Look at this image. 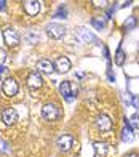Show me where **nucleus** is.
<instances>
[{"mask_svg":"<svg viewBox=\"0 0 139 157\" xmlns=\"http://www.w3.org/2000/svg\"><path fill=\"white\" fill-rule=\"evenodd\" d=\"M131 104H133L134 108H139V98L137 96H133V98H131Z\"/></svg>","mask_w":139,"mask_h":157,"instance_id":"5701e85b","label":"nucleus"},{"mask_svg":"<svg viewBox=\"0 0 139 157\" xmlns=\"http://www.w3.org/2000/svg\"><path fill=\"white\" fill-rule=\"evenodd\" d=\"M0 149H2V151H5V152H8V147H6V143L0 141Z\"/></svg>","mask_w":139,"mask_h":157,"instance_id":"b1692460","label":"nucleus"},{"mask_svg":"<svg viewBox=\"0 0 139 157\" xmlns=\"http://www.w3.org/2000/svg\"><path fill=\"white\" fill-rule=\"evenodd\" d=\"M131 125H133V127H139V114L131 116Z\"/></svg>","mask_w":139,"mask_h":157,"instance_id":"412c9836","label":"nucleus"},{"mask_svg":"<svg viewBox=\"0 0 139 157\" xmlns=\"http://www.w3.org/2000/svg\"><path fill=\"white\" fill-rule=\"evenodd\" d=\"M94 157H106L107 155V151H109V146L102 141H96L94 143Z\"/></svg>","mask_w":139,"mask_h":157,"instance_id":"2eb2a0df","label":"nucleus"},{"mask_svg":"<svg viewBox=\"0 0 139 157\" xmlns=\"http://www.w3.org/2000/svg\"><path fill=\"white\" fill-rule=\"evenodd\" d=\"M26 83H27L29 88L37 90V88H40L42 85H43V78H42V75L37 72V71H32V72H29V75H27Z\"/></svg>","mask_w":139,"mask_h":157,"instance_id":"423d86ee","label":"nucleus"},{"mask_svg":"<svg viewBox=\"0 0 139 157\" xmlns=\"http://www.w3.org/2000/svg\"><path fill=\"white\" fill-rule=\"evenodd\" d=\"M59 108H58V104H54V103H46L43 104V108H42V116H43V119L46 120H56L59 117Z\"/></svg>","mask_w":139,"mask_h":157,"instance_id":"f257e3e1","label":"nucleus"},{"mask_svg":"<svg viewBox=\"0 0 139 157\" xmlns=\"http://www.w3.org/2000/svg\"><path fill=\"white\" fill-rule=\"evenodd\" d=\"M56 144L59 147V151L67 152V151H71L72 146H74V138L71 136V135H61V136L58 138V141H56Z\"/></svg>","mask_w":139,"mask_h":157,"instance_id":"0eeeda50","label":"nucleus"},{"mask_svg":"<svg viewBox=\"0 0 139 157\" xmlns=\"http://www.w3.org/2000/svg\"><path fill=\"white\" fill-rule=\"evenodd\" d=\"M3 72H5V67H2V66H0V78H2V75H3Z\"/></svg>","mask_w":139,"mask_h":157,"instance_id":"cd10ccee","label":"nucleus"},{"mask_svg":"<svg viewBox=\"0 0 139 157\" xmlns=\"http://www.w3.org/2000/svg\"><path fill=\"white\" fill-rule=\"evenodd\" d=\"M40 8H42V3L37 2V0H26L24 2V10H26L27 15H31V16H35L40 11Z\"/></svg>","mask_w":139,"mask_h":157,"instance_id":"9b49d317","label":"nucleus"},{"mask_svg":"<svg viewBox=\"0 0 139 157\" xmlns=\"http://www.w3.org/2000/svg\"><path fill=\"white\" fill-rule=\"evenodd\" d=\"M26 40L29 42V44H32V45H34V44H37V42H38V35L31 32V34H27V35H26Z\"/></svg>","mask_w":139,"mask_h":157,"instance_id":"aec40b11","label":"nucleus"},{"mask_svg":"<svg viewBox=\"0 0 139 157\" xmlns=\"http://www.w3.org/2000/svg\"><path fill=\"white\" fill-rule=\"evenodd\" d=\"M67 18V8H66V6H59V8H58V11H56V15H54V18Z\"/></svg>","mask_w":139,"mask_h":157,"instance_id":"6ab92c4d","label":"nucleus"},{"mask_svg":"<svg viewBox=\"0 0 139 157\" xmlns=\"http://www.w3.org/2000/svg\"><path fill=\"white\" fill-rule=\"evenodd\" d=\"M3 40H5L6 45L16 47L19 44V34H18V31L15 29V27H6V29L3 31Z\"/></svg>","mask_w":139,"mask_h":157,"instance_id":"39448f33","label":"nucleus"},{"mask_svg":"<svg viewBox=\"0 0 139 157\" xmlns=\"http://www.w3.org/2000/svg\"><path fill=\"white\" fill-rule=\"evenodd\" d=\"M5 61H6V52L0 48V64H3Z\"/></svg>","mask_w":139,"mask_h":157,"instance_id":"4be33fe9","label":"nucleus"},{"mask_svg":"<svg viewBox=\"0 0 139 157\" xmlns=\"http://www.w3.org/2000/svg\"><path fill=\"white\" fill-rule=\"evenodd\" d=\"M2 91H3V95L5 96H15L18 91H19V85L16 82V78H13V77H8V78H5V82L2 85Z\"/></svg>","mask_w":139,"mask_h":157,"instance_id":"f03ea898","label":"nucleus"},{"mask_svg":"<svg viewBox=\"0 0 139 157\" xmlns=\"http://www.w3.org/2000/svg\"><path fill=\"white\" fill-rule=\"evenodd\" d=\"M125 157H139V155H137L136 152H130L128 155H125Z\"/></svg>","mask_w":139,"mask_h":157,"instance_id":"bb28decb","label":"nucleus"},{"mask_svg":"<svg viewBox=\"0 0 139 157\" xmlns=\"http://www.w3.org/2000/svg\"><path fill=\"white\" fill-rule=\"evenodd\" d=\"M54 69H56L58 72H61V74L69 72V69H71V61H69V58H66V56H59V58L56 59V63H54Z\"/></svg>","mask_w":139,"mask_h":157,"instance_id":"f8f14e48","label":"nucleus"},{"mask_svg":"<svg viewBox=\"0 0 139 157\" xmlns=\"http://www.w3.org/2000/svg\"><path fill=\"white\" fill-rule=\"evenodd\" d=\"M2 120H3V124L8 125V127L15 125L16 120H18V112H16V109H13V108L3 109V112H2Z\"/></svg>","mask_w":139,"mask_h":157,"instance_id":"6e6552de","label":"nucleus"},{"mask_svg":"<svg viewBox=\"0 0 139 157\" xmlns=\"http://www.w3.org/2000/svg\"><path fill=\"white\" fill-rule=\"evenodd\" d=\"M106 3H107V2H96V0L93 2V5H94V6H106Z\"/></svg>","mask_w":139,"mask_h":157,"instance_id":"393cba45","label":"nucleus"},{"mask_svg":"<svg viewBox=\"0 0 139 157\" xmlns=\"http://www.w3.org/2000/svg\"><path fill=\"white\" fill-rule=\"evenodd\" d=\"M123 63H125V53L122 48H119L115 53V64L117 66H123Z\"/></svg>","mask_w":139,"mask_h":157,"instance_id":"f3484780","label":"nucleus"},{"mask_svg":"<svg viewBox=\"0 0 139 157\" xmlns=\"http://www.w3.org/2000/svg\"><path fill=\"white\" fill-rule=\"evenodd\" d=\"M46 34L50 35L51 39L59 40V39H62L66 35V27L58 24V23H50V24L46 26Z\"/></svg>","mask_w":139,"mask_h":157,"instance_id":"20e7f679","label":"nucleus"},{"mask_svg":"<svg viewBox=\"0 0 139 157\" xmlns=\"http://www.w3.org/2000/svg\"><path fill=\"white\" fill-rule=\"evenodd\" d=\"M5 5H6L5 0H0V10H5Z\"/></svg>","mask_w":139,"mask_h":157,"instance_id":"a878e982","label":"nucleus"},{"mask_svg":"<svg viewBox=\"0 0 139 157\" xmlns=\"http://www.w3.org/2000/svg\"><path fill=\"white\" fill-rule=\"evenodd\" d=\"M59 93H61V96L64 98L67 103H72L74 98L77 96V88L72 90L71 82H61L59 83Z\"/></svg>","mask_w":139,"mask_h":157,"instance_id":"7ed1b4c3","label":"nucleus"},{"mask_svg":"<svg viewBox=\"0 0 139 157\" xmlns=\"http://www.w3.org/2000/svg\"><path fill=\"white\" fill-rule=\"evenodd\" d=\"M106 21H107V16H96V18H93V26L96 27L98 31H101V29H104L106 27Z\"/></svg>","mask_w":139,"mask_h":157,"instance_id":"dca6fc26","label":"nucleus"},{"mask_svg":"<svg viewBox=\"0 0 139 157\" xmlns=\"http://www.w3.org/2000/svg\"><path fill=\"white\" fill-rule=\"evenodd\" d=\"M37 71L38 72H43V74H51L54 71V64L50 61V59H40L37 61Z\"/></svg>","mask_w":139,"mask_h":157,"instance_id":"ddd939ff","label":"nucleus"},{"mask_svg":"<svg viewBox=\"0 0 139 157\" xmlns=\"http://www.w3.org/2000/svg\"><path fill=\"white\" fill-rule=\"evenodd\" d=\"M96 125H98V128L101 132H109L110 128H112V120H110V117L107 114H101V116H98V119H96Z\"/></svg>","mask_w":139,"mask_h":157,"instance_id":"9d476101","label":"nucleus"},{"mask_svg":"<svg viewBox=\"0 0 139 157\" xmlns=\"http://www.w3.org/2000/svg\"><path fill=\"white\" fill-rule=\"evenodd\" d=\"M75 34H77V37L80 42H83V44H90V42L94 40V35L91 31H88L85 26H79L77 29H75Z\"/></svg>","mask_w":139,"mask_h":157,"instance_id":"1a4fd4ad","label":"nucleus"},{"mask_svg":"<svg viewBox=\"0 0 139 157\" xmlns=\"http://www.w3.org/2000/svg\"><path fill=\"white\" fill-rule=\"evenodd\" d=\"M134 140V133H133V128L130 127V124L125 120V127L122 130V141L123 143H131Z\"/></svg>","mask_w":139,"mask_h":157,"instance_id":"4468645a","label":"nucleus"},{"mask_svg":"<svg viewBox=\"0 0 139 157\" xmlns=\"http://www.w3.org/2000/svg\"><path fill=\"white\" fill-rule=\"evenodd\" d=\"M134 26H136V18H134V16L126 18V21H125V29L130 31V29H133Z\"/></svg>","mask_w":139,"mask_h":157,"instance_id":"a211bd4d","label":"nucleus"}]
</instances>
